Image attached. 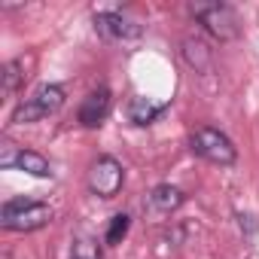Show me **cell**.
Segmentation results:
<instances>
[{
    "instance_id": "obj_6",
    "label": "cell",
    "mask_w": 259,
    "mask_h": 259,
    "mask_svg": "<svg viewBox=\"0 0 259 259\" xmlns=\"http://www.w3.org/2000/svg\"><path fill=\"white\" fill-rule=\"evenodd\" d=\"M95 31L104 40H116V43H128V40H138L144 34V28L132 19H125L119 13H95Z\"/></svg>"
},
{
    "instance_id": "obj_7",
    "label": "cell",
    "mask_w": 259,
    "mask_h": 259,
    "mask_svg": "<svg viewBox=\"0 0 259 259\" xmlns=\"http://www.w3.org/2000/svg\"><path fill=\"white\" fill-rule=\"evenodd\" d=\"M0 168H19L31 177H52V165L34 153V150H13V147H4V156H0Z\"/></svg>"
},
{
    "instance_id": "obj_13",
    "label": "cell",
    "mask_w": 259,
    "mask_h": 259,
    "mask_svg": "<svg viewBox=\"0 0 259 259\" xmlns=\"http://www.w3.org/2000/svg\"><path fill=\"white\" fill-rule=\"evenodd\" d=\"M128 229H132V217H128V213H116L110 220V226H107V244H122Z\"/></svg>"
},
{
    "instance_id": "obj_11",
    "label": "cell",
    "mask_w": 259,
    "mask_h": 259,
    "mask_svg": "<svg viewBox=\"0 0 259 259\" xmlns=\"http://www.w3.org/2000/svg\"><path fill=\"white\" fill-rule=\"evenodd\" d=\"M183 58H186L189 67H195V70H207V67H210V49H207V43L198 40V37H186V40H183Z\"/></svg>"
},
{
    "instance_id": "obj_15",
    "label": "cell",
    "mask_w": 259,
    "mask_h": 259,
    "mask_svg": "<svg viewBox=\"0 0 259 259\" xmlns=\"http://www.w3.org/2000/svg\"><path fill=\"white\" fill-rule=\"evenodd\" d=\"M92 241H79L76 244V253H73V259H98L95 253H92V247H89Z\"/></svg>"
},
{
    "instance_id": "obj_14",
    "label": "cell",
    "mask_w": 259,
    "mask_h": 259,
    "mask_svg": "<svg viewBox=\"0 0 259 259\" xmlns=\"http://www.w3.org/2000/svg\"><path fill=\"white\" fill-rule=\"evenodd\" d=\"M238 226H241V232L247 229V235H253L259 223H256V217H250V213H247V217H244V213H238Z\"/></svg>"
},
{
    "instance_id": "obj_12",
    "label": "cell",
    "mask_w": 259,
    "mask_h": 259,
    "mask_svg": "<svg viewBox=\"0 0 259 259\" xmlns=\"http://www.w3.org/2000/svg\"><path fill=\"white\" fill-rule=\"evenodd\" d=\"M0 76H4V98H13V95L19 92V85L25 82V61H22V58L7 61Z\"/></svg>"
},
{
    "instance_id": "obj_4",
    "label": "cell",
    "mask_w": 259,
    "mask_h": 259,
    "mask_svg": "<svg viewBox=\"0 0 259 259\" xmlns=\"http://www.w3.org/2000/svg\"><path fill=\"white\" fill-rule=\"evenodd\" d=\"M192 10V16L207 28V34H213L217 40H235L238 34H241V22H238V16H235V10L232 7H226V4H192L189 7Z\"/></svg>"
},
{
    "instance_id": "obj_10",
    "label": "cell",
    "mask_w": 259,
    "mask_h": 259,
    "mask_svg": "<svg viewBox=\"0 0 259 259\" xmlns=\"http://www.w3.org/2000/svg\"><path fill=\"white\" fill-rule=\"evenodd\" d=\"M183 201H186V195H183L177 186H171V183H162V186H156V189L150 192V207L159 210V213H171V210H177Z\"/></svg>"
},
{
    "instance_id": "obj_8",
    "label": "cell",
    "mask_w": 259,
    "mask_h": 259,
    "mask_svg": "<svg viewBox=\"0 0 259 259\" xmlns=\"http://www.w3.org/2000/svg\"><path fill=\"white\" fill-rule=\"evenodd\" d=\"M110 107H113V98H110V89H95L82 98L79 104V125L82 128H98L107 116H110Z\"/></svg>"
},
{
    "instance_id": "obj_9",
    "label": "cell",
    "mask_w": 259,
    "mask_h": 259,
    "mask_svg": "<svg viewBox=\"0 0 259 259\" xmlns=\"http://www.w3.org/2000/svg\"><path fill=\"white\" fill-rule=\"evenodd\" d=\"M162 104H156V101H150V98H132L128 101V107H125V113H128V122H135V125H153L159 116H162Z\"/></svg>"
},
{
    "instance_id": "obj_5",
    "label": "cell",
    "mask_w": 259,
    "mask_h": 259,
    "mask_svg": "<svg viewBox=\"0 0 259 259\" xmlns=\"http://www.w3.org/2000/svg\"><path fill=\"white\" fill-rule=\"evenodd\" d=\"M122 180H125V171H122V165L113 156H101L89 168V189L98 198H113L122 189Z\"/></svg>"
},
{
    "instance_id": "obj_2",
    "label": "cell",
    "mask_w": 259,
    "mask_h": 259,
    "mask_svg": "<svg viewBox=\"0 0 259 259\" xmlns=\"http://www.w3.org/2000/svg\"><path fill=\"white\" fill-rule=\"evenodd\" d=\"M189 150H192L198 159L210 162V165H232V162L238 159L235 144H232L223 132H217V128H207V125H204V128H195V132H192Z\"/></svg>"
},
{
    "instance_id": "obj_1",
    "label": "cell",
    "mask_w": 259,
    "mask_h": 259,
    "mask_svg": "<svg viewBox=\"0 0 259 259\" xmlns=\"http://www.w3.org/2000/svg\"><path fill=\"white\" fill-rule=\"evenodd\" d=\"M0 223L10 232H37L52 223V207L31 198H13L0 207Z\"/></svg>"
},
{
    "instance_id": "obj_3",
    "label": "cell",
    "mask_w": 259,
    "mask_h": 259,
    "mask_svg": "<svg viewBox=\"0 0 259 259\" xmlns=\"http://www.w3.org/2000/svg\"><path fill=\"white\" fill-rule=\"evenodd\" d=\"M64 107V89L61 85H40L31 98H25L16 113H13V122L16 125H31V122H40L52 113H58Z\"/></svg>"
}]
</instances>
